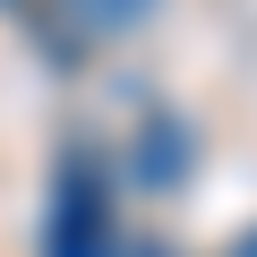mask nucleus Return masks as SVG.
Instances as JSON below:
<instances>
[{
    "mask_svg": "<svg viewBox=\"0 0 257 257\" xmlns=\"http://www.w3.org/2000/svg\"><path fill=\"white\" fill-rule=\"evenodd\" d=\"M189 163H197V146H189V128H180V120H146V128H138V155H128V172H138L146 189H172Z\"/></svg>",
    "mask_w": 257,
    "mask_h": 257,
    "instance_id": "3",
    "label": "nucleus"
},
{
    "mask_svg": "<svg viewBox=\"0 0 257 257\" xmlns=\"http://www.w3.org/2000/svg\"><path fill=\"white\" fill-rule=\"evenodd\" d=\"M0 9H9V18H35V9H43V0H0Z\"/></svg>",
    "mask_w": 257,
    "mask_h": 257,
    "instance_id": "4",
    "label": "nucleus"
},
{
    "mask_svg": "<svg viewBox=\"0 0 257 257\" xmlns=\"http://www.w3.org/2000/svg\"><path fill=\"white\" fill-rule=\"evenodd\" d=\"M146 18H155V0H43L26 26H35V43H43L60 69H77L94 43H120V35H138Z\"/></svg>",
    "mask_w": 257,
    "mask_h": 257,
    "instance_id": "2",
    "label": "nucleus"
},
{
    "mask_svg": "<svg viewBox=\"0 0 257 257\" xmlns=\"http://www.w3.org/2000/svg\"><path fill=\"white\" fill-rule=\"evenodd\" d=\"M231 257H257V240H240V248H231Z\"/></svg>",
    "mask_w": 257,
    "mask_h": 257,
    "instance_id": "5",
    "label": "nucleus"
},
{
    "mask_svg": "<svg viewBox=\"0 0 257 257\" xmlns=\"http://www.w3.org/2000/svg\"><path fill=\"white\" fill-rule=\"evenodd\" d=\"M111 163L94 146H69L60 155V180H52V223H43V257H111Z\"/></svg>",
    "mask_w": 257,
    "mask_h": 257,
    "instance_id": "1",
    "label": "nucleus"
}]
</instances>
